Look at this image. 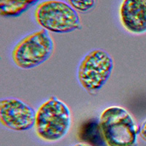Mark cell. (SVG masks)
<instances>
[{"instance_id":"obj_1","label":"cell","mask_w":146,"mask_h":146,"mask_svg":"<svg viewBox=\"0 0 146 146\" xmlns=\"http://www.w3.org/2000/svg\"><path fill=\"white\" fill-rule=\"evenodd\" d=\"M100 132L108 146H135L138 129L135 120L124 108H107L101 113L99 121Z\"/></svg>"},{"instance_id":"obj_2","label":"cell","mask_w":146,"mask_h":146,"mask_svg":"<svg viewBox=\"0 0 146 146\" xmlns=\"http://www.w3.org/2000/svg\"><path fill=\"white\" fill-rule=\"evenodd\" d=\"M71 126L68 106L56 96H50L36 112L35 131L40 139L56 142L66 136Z\"/></svg>"},{"instance_id":"obj_3","label":"cell","mask_w":146,"mask_h":146,"mask_svg":"<svg viewBox=\"0 0 146 146\" xmlns=\"http://www.w3.org/2000/svg\"><path fill=\"white\" fill-rule=\"evenodd\" d=\"M35 18L40 27L53 33H69L81 29L76 10L61 0L40 2L35 8Z\"/></svg>"},{"instance_id":"obj_4","label":"cell","mask_w":146,"mask_h":146,"mask_svg":"<svg viewBox=\"0 0 146 146\" xmlns=\"http://www.w3.org/2000/svg\"><path fill=\"white\" fill-rule=\"evenodd\" d=\"M54 43L44 29L27 35L12 50V58L18 67L29 70L36 67L50 58Z\"/></svg>"},{"instance_id":"obj_5","label":"cell","mask_w":146,"mask_h":146,"mask_svg":"<svg viewBox=\"0 0 146 146\" xmlns=\"http://www.w3.org/2000/svg\"><path fill=\"white\" fill-rule=\"evenodd\" d=\"M111 56L102 49H94L85 55L78 68V80L89 94L98 92L107 83L113 72Z\"/></svg>"},{"instance_id":"obj_6","label":"cell","mask_w":146,"mask_h":146,"mask_svg":"<svg viewBox=\"0 0 146 146\" xmlns=\"http://www.w3.org/2000/svg\"><path fill=\"white\" fill-rule=\"evenodd\" d=\"M36 112L24 102L15 98L0 100V121L5 127L22 131L32 129L35 124Z\"/></svg>"},{"instance_id":"obj_7","label":"cell","mask_w":146,"mask_h":146,"mask_svg":"<svg viewBox=\"0 0 146 146\" xmlns=\"http://www.w3.org/2000/svg\"><path fill=\"white\" fill-rule=\"evenodd\" d=\"M123 27L132 34L146 32V0H123L119 10Z\"/></svg>"},{"instance_id":"obj_8","label":"cell","mask_w":146,"mask_h":146,"mask_svg":"<svg viewBox=\"0 0 146 146\" xmlns=\"http://www.w3.org/2000/svg\"><path fill=\"white\" fill-rule=\"evenodd\" d=\"M40 0H0V14L5 17H16Z\"/></svg>"},{"instance_id":"obj_9","label":"cell","mask_w":146,"mask_h":146,"mask_svg":"<svg viewBox=\"0 0 146 146\" xmlns=\"http://www.w3.org/2000/svg\"><path fill=\"white\" fill-rule=\"evenodd\" d=\"M70 6L76 11L88 13L91 11L96 3V0H66Z\"/></svg>"},{"instance_id":"obj_10","label":"cell","mask_w":146,"mask_h":146,"mask_svg":"<svg viewBox=\"0 0 146 146\" xmlns=\"http://www.w3.org/2000/svg\"><path fill=\"white\" fill-rule=\"evenodd\" d=\"M139 135L145 141H146V120L142 123L140 130H139Z\"/></svg>"},{"instance_id":"obj_11","label":"cell","mask_w":146,"mask_h":146,"mask_svg":"<svg viewBox=\"0 0 146 146\" xmlns=\"http://www.w3.org/2000/svg\"><path fill=\"white\" fill-rule=\"evenodd\" d=\"M73 146H93L91 145L88 144V143H78V144L75 145Z\"/></svg>"}]
</instances>
